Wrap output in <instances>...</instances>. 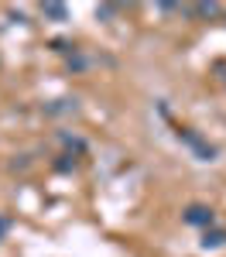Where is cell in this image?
<instances>
[{
	"label": "cell",
	"instance_id": "6da1fadb",
	"mask_svg": "<svg viewBox=\"0 0 226 257\" xmlns=\"http://www.w3.org/2000/svg\"><path fill=\"white\" fill-rule=\"evenodd\" d=\"M185 223H192V226H209V223H212V209H209V206H188Z\"/></svg>",
	"mask_w": 226,
	"mask_h": 257
},
{
	"label": "cell",
	"instance_id": "7a4b0ae2",
	"mask_svg": "<svg viewBox=\"0 0 226 257\" xmlns=\"http://www.w3.org/2000/svg\"><path fill=\"white\" fill-rule=\"evenodd\" d=\"M4 233H7V219L0 216V237H4Z\"/></svg>",
	"mask_w": 226,
	"mask_h": 257
}]
</instances>
